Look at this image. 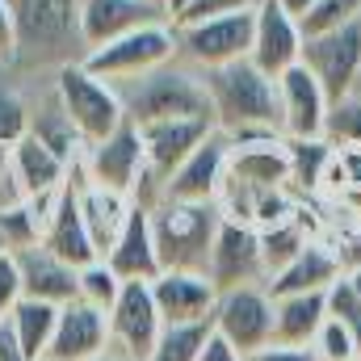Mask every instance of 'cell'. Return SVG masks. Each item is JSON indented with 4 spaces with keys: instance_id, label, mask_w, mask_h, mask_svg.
I'll return each instance as SVG.
<instances>
[{
    "instance_id": "obj_48",
    "label": "cell",
    "mask_w": 361,
    "mask_h": 361,
    "mask_svg": "<svg viewBox=\"0 0 361 361\" xmlns=\"http://www.w3.org/2000/svg\"><path fill=\"white\" fill-rule=\"evenodd\" d=\"M4 252H8V240H4V231H0V257H4Z\"/></svg>"
},
{
    "instance_id": "obj_41",
    "label": "cell",
    "mask_w": 361,
    "mask_h": 361,
    "mask_svg": "<svg viewBox=\"0 0 361 361\" xmlns=\"http://www.w3.org/2000/svg\"><path fill=\"white\" fill-rule=\"evenodd\" d=\"M244 361H319L311 349H290V345H265L257 353H248Z\"/></svg>"
},
{
    "instance_id": "obj_38",
    "label": "cell",
    "mask_w": 361,
    "mask_h": 361,
    "mask_svg": "<svg viewBox=\"0 0 361 361\" xmlns=\"http://www.w3.org/2000/svg\"><path fill=\"white\" fill-rule=\"evenodd\" d=\"M17 302H21V273H17L13 252H4L0 257V319H8Z\"/></svg>"
},
{
    "instance_id": "obj_1",
    "label": "cell",
    "mask_w": 361,
    "mask_h": 361,
    "mask_svg": "<svg viewBox=\"0 0 361 361\" xmlns=\"http://www.w3.org/2000/svg\"><path fill=\"white\" fill-rule=\"evenodd\" d=\"M17 25V72H59L85 63L89 42L80 30V0H8Z\"/></svg>"
},
{
    "instance_id": "obj_31",
    "label": "cell",
    "mask_w": 361,
    "mask_h": 361,
    "mask_svg": "<svg viewBox=\"0 0 361 361\" xmlns=\"http://www.w3.org/2000/svg\"><path fill=\"white\" fill-rule=\"evenodd\" d=\"M214 332V319L210 324H180V328H164L160 345L152 349L147 361H197L202 357V345L210 341Z\"/></svg>"
},
{
    "instance_id": "obj_18",
    "label": "cell",
    "mask_w": 361,
    "mask_h": 361,
    "mask_svg": "<svg viewBox=\"0 0 361 361\" xmlns=\"http://www.w3.org/2000/svg\"><path fill=\"white\" fill-rule=\"evenodd\" d=\"M156 21H173L164 0H80V30L89 51Z\"/></svg>"
},
{
    "instance_id": "obj_10",
    "label": "cell",
    "mask_w": 361,
    "mask_h": 361,
    "mask_svg": "<svg viewBox=\"0 0 361 361\" xmlns=\"http://www.w3.org/2000/svg\"><path fill=\"white\" fill-rule=\"evenodd\" d=\"M302 63L315 72V80L324 85L328 101H345L349 92L361 89V17L341 25V30H328V34H315L302 42Z\"/></svg>"
},
{
    "instance_id": "obj_25",
    "label": "cell",
    "mask_w": 361,
    "mask_h": 361,
    "mask_svg": "<svg viewBox=\"0 0 361 361\" xmlns=\"http://www.w3.org/2000/svg\"><path fill=\"white\" fill-rule=\"evenodd\" d=\"M277 302V319H273V345H290V349H311V341L319 336L324 319H328V294H281Z\"/></svg>"
},
{
    "instance_id": "obj_35",
    "label": "cell",
    "mask_w": 361,
    "mask_h": 361,
    "mask_svg": "<svg viewBox=\"0 0 361 361\" xmlns=\"http://www.w3.org/2000/svg\"><path fill=\"white\" fill-rule=\"evenodd\" d=\"M311 353L319 361H357L361 357V345H357V336L341 324V319H324V328H319V336L311 341Z\"/></svg>"
},
{
    "instance_id": "obj_33",
    "label": "cell",
    "mask_w": 361,
    "mask_h": 361,
    "mask_svg": "<svg viewBox=\"0 0 361 361\" xmlns=\"http://www.w3.org/2000/svg\"><path fill=\"white\" fill-rule=\"evenodd\" d=\"M357 17H361V0H315V8L298 25H302V38H315V34H328V30L349 25Z\"/></svg>"
},
{
    "instance_id": "obj_40",
    "label": "cell",
    "mask_w": 361,
    "mask_h": 361,
    "mask_svg": "<svg viewBox=\"0 0 361 361\" xmlns=\"http://www.w3.org/2000/svg\"><path fill=\"white\" fill-rule=\"evenodd\" d=\"M13 55H17V25H13L8 0H0V68H8Z\"/></svg>"
},
{
    "instance_id": "obj_45",
    "label": "cell",
    "mask_w": 361,
    "mask_h": 361,
    "mask_svg": "<svg viewBox=\"0 0 361 361\" xmlns=\"http://www.w3.org/2000/svg\"><path fill=\"white\" fill-rule=\"evenodd\" d=\"M189 4H193V0H164V8H169V17H173V21H177V17L185 13V8H189Z\"/></svg>"
},
{
    "instance_id": "obj_12",
    "label": "cell",
    "mask_w": 361,
    "mask_h": 361,
    "mask_svg": "<svg viewBox=\"0 0 361 361\" xmlns=\"http://www.w3.org/2000/svg\"><path fill=\"white\" fill-rule=\"evenodd\" d=\"M85 180L101 185V189H118V193H135V185L147 169V152H143V130L126 118L114 135H105L101 143L85 147Z\"/></svg>"
},
{
    "instance_id": "obj_47",
    "label": "cell",
    "mask_w": 361,
    "mask_h": 361,
    "mask_svg": "<svg viewBox=\"0 0 361 361\" xmlns=\"http://www.w3.org/2000/svg\"><path fill=\"white\" fill-rule=\"evenodd\" d=\"M92 361H126V357H118V353H114V349H105V353H101V357H92Z\"/></svg>"
},
{
    "instance_id": "obj_24",
    "label": "cell",
    "mask_w": 361,
    "mask_h": 361,
    "mask_svg": "<svg viewBox=\"0 0 361 361\" xmlns=\"http://www.w3.org/2000/svg\"><path fill=\"white\" fill-rule=\"evenodd\" d=\"M227 177L240 180V185H248V189H290V152H286V135L231 147V169H227Z\"/></svg>"
},
{
    "instance_id": "obj_17",
    "label": "cell",
    "mask_w": 361,
    "mask_h": 361,
    "mask_svg": "<svg viewBox=\"0 0 361 361\" xmlns=\"http://www.w3.org/2000/svg\"><path fill=\"white\" fill-rule=\"evenodd\" d=\"M105 349H109V311L92 307L85 298L59 307V324H55L47 361H92Z\"/></svg>"
},
{
    "instance_id": "obj_43",
    "label": "cell",
    "mask_w": 361,
    "mask_h": 361,
    "mask_svg": "<svg viewBox=\"0 0 361 361\" xmlns=\"http://www.w3.org/2000/svg\"><path fill=\"white\" fill-rule=\"evenodd\" d=\"M0 361H30V357H25V349L17 345V336H13V324H8V319H0Z\"/></svg>"
},
{
    "instance_id": "obj_39",
    "label": "cell",
    "mask_w": 361,
    "mask_h": 361,
    "mask_svg": "<svg viewBox=\"0 0 361 361\" xmlns=\"http://www.w3.org/2000/svg\"><path fill=\"white\" fill-rule=\"evenodd\" d=\"M21 202H25V189L17 180V169H13V152L0 147V214L13 210V206H21Z\"/></svg>"
},
{
    "instance_id": "obj_14",
    "label": "cell",
    "mask_w": 361,
    "mask_h": 361,
    "mask_svg": "<svg viewBox=\"0 0 361 361\" xmlns=\"http://www.w3.org/2000/svg\"><path fill=\"white\" fill-rule=\"evenodd\" d=\"M227 169H231V139H227V130L214 126L193 147V156L169 177L164 197H173V202H219Z\"/></svg>"
},
{
    "instance_id": "obj_37",
    "label": "cell",
    "mask_w": 361,
    "mask_h": 361,
    "mask_svg": "<svg viewBox=\"0 0 361 361\" xmlns=\"http://www.w3.org/2000/svg\"><path fill=\"white\" fill-rule=\"evenodd\" d=\"M244 8H257V0H193L185 13H180L173 25H193V21H210V17H223V13H244Z\"/></svg>"
},
{
    "instance_id": "obj_4",
    "label": "cell",
    "mask_w": 361,
    "mask_h": 361,
    "mask_svg": "<svg viewBox=\"0 0 361 361\" xmlns=\"http://www.w3.org/2000/svg\"><path fill=\"white\" fill-rule=\"evenodd\" d=\"M219 227H223V206L219 202H173V197H164L160 206H152L160 273L164 269L206 273Z\"/></svg>"
},
{
    "instance_id": "obj_30",
    "label": "cell",
    "mask_w": 361,
    "mask_h": 361,
    "mask_svg": "<svg viewBox=\"0 0 361 361\" xmlns=\"http://www.w3.org/2000/svg\"><path fill=\"white\" fill-rule=\"evenodd\" d=\"M307 244H311V235H307V227H302L298 214L286 219V223H277V227H265V231H261V252H265V269H269V277L286 269Z\"/></svg>"
},
{
    "instance_id": "obj_2",
    "label": "cell",
    "mask_w": 361,
    "mask_h": 361,
    "mask_svg": "<svg viewBox=\"0 0 361 361\" xmlns=\"http://www.w3.org/2000/svg\"><path fill=\"white\" fill-rule=\"evenodd\" d=\"M122 97V109L135 126L147 122H169V118H202L214 122V105H210V89L202 68L185 63V59H169L143 76L118 80L114 85Z\"/></svg>"
},
{
    "instance_id": "obj_26",
    "label": "cell",
    "mask_w": 361,
    "mask_h": 361,
    "mask_svg": "<svg viewBox=\"0 0 361 361\" xmlns=\"http://www.w3.org/2000/svg\"><path fill=\"white\" fill-rule=\"evenodd\" d=\"M8 152H13V169H17V180H21L25 197H34V193H55V189L68 185V173H72V169H68L47 143H38L34 135H25V139L13 143Z\"/></svg>"
},
{
    "instance_id": "obj_49",
    "label": "cell",
    "mask_w": 361,
    "mask_h": 361,
    "mask_svg": "<svg viewBox=\"0 0 361 361\" xmlns=\"http://www.w3.org/2000/svg\"><path fill=\"white\" fill-rule=\"evenodd\" d=\"M357 361H361V357H357Z\"/></svg>"
},
{
    "instance_id": "obj_19",
    "label": "cell",
    "mask_w": 361,
    "mask_h": 361,
    "mask_svg": "<svg viewBox=\"0 0 361 361\" xmlns=\"http://www.w3.org/2000/svg\"><path fill=\"white\" fill-rule=\"evenodd\" d=\"M13 261L21 273V298H38V302H55V307H68L80 298V269L59 261L51 248L30 244V248H17Z\"/></svg>"
},
{
    "instance_id": "obj_27",
    "label": "cell",
    "mask_w": 361,
    "mask_h": 361,
    "mask_svg": "<svg viewBox=\"0 0 361 361\" xmlns=\"http://www.w3.org/2000/svg\"><path fill=\"white\" fill-rule=\"evenodd\" d=\"M17 345L25 349L30 361H47V349L55 341V324H59V307L55 302H38V298H21L8 315Z\"/></svg>"
},
{
    "instance_id": "obj_32",
    "label": "cell",
    "mask_w": 361,
    "mask_h": 361,
    "mask_svg": "<svg viewBox=\"0 0 361 361\" xmlns=\"http://www.w3.org/2000/svg\"><path fill=\"white\" fill-rule=\"evenodd\" d=\"M324 139H328V143H336V147H361V89L349 92L345 101H336V105H332Z\"/></svg>"
},
{
    "instance_id": "obj_7",
    "label": "cell",
    "mask_w": 361,
    "mask_h": 361,
    "mask_svg": "<svg viewBox=\"0 0 361 361\" xmlns=\"http://www.w3.org/2000/svg\"><path fill=\"white\" fill-rule=\"evenodd\" d=\"M177 30V59L210 72L235 59L252 55V30H257V8L244 13H223L210 21H193V25H173Z\"/></svg>"
},
{
    "instance_id": "obj_46",
    "label": "cell",
    "mask_w": 361,
    "mask_h": 361,
    "mask_svg": "<svg viewBox=\"0 0 361 361\" xmlns=\"http://www.w3.org/2000/svg\"><path fill=\"white\" fill-rule=\"evenodd\" d=\"M345 281L353 286V294L361 298V265H357V269H349V273H345Z\"/></svg>"
},
{
    "instance_id": "obj_28",
    "label": "cell",
    "mask_w": 361,
    "mask_h": 361,
    "mask_svg": "<svg viewBox=\"0 0 361 361\" xmlns=\"http://www.w3.org/2000/svg\"><path fill=\"white\" fill-rule=\"evenodd\" d=\"M30 135V89L17 68H0V147Z\"/></svg>"
},
{
    "instance_id": "obj_22",
    "label": "cell",
    "mask_w": 361,
    "mask_h": 361,
    "mask_svg": "<svg viewBox=\"0 0 361 361\" xmlns=\"http://www.w3.org/2000/svg\"><path fill=\"white\" fill-rule=\"evenodd\" d=\"M341 277H345L341 252L324 240H311L286 269L273 273L265 286H269L273 298H281V294H328L332 281H341Z\"/></svg>"
},
{
    "instance_id": "obj_6",
    "label": "cell",
    "mask_w": 361,
    "mask_h": 361,
    "mask_svg": "<svg viewBox=\"0 0 361 361\" xmlns=\"http://www.w3.org/2000/svg\"><path fill=\"white\" fill-rule=\"evenodd\" d=\"M177 59V30L173 21H156V25H143V30H130L105 47H92L85 55V68L92 76L118 85V80H130V76H143L160 63Z\"/></svg>"
},
{
    "instance_id": "obj_20",
    "label": "cell",
    "mask_w": 361,
    "mask_h": 361,
    "mask_svg": "<svg viewBox=\"0 0 361 361\" xmlns=\"http://www.w3.org/2000/svg\"><path fill=\"white\" fill-rule=\"evenodd\" d=\"M122 281H156L160 277V252H156V231H152V210L130 206L126 227L118 231L114 248L101 257Z\"/></svg>"
},
{
    "instance_id": "obj_15",
    "label": "cell",
    "mask_w": 361,
    "mask_h": 361,
    "mask_svg": "<svg viewBox=\"0 0 361 361\" xmlns=\"http://www.w3.org/2000/svg\"><path fill=\"white\" fill-rule=\"evenodd\" d=\"M302 25L277 4V0H257V30H252V63L269 72L273 80L302 63Z\"/></svg>"
},
{
    "instance_id": "obj_11",
    "label": "cell",
    "mask_w": 361,
    "mask_h": 361,
    "mask_svg": "<svg viewBox=\"0 0 361 361\" xmlns=\"http://www.w3.org/2000/svg\"><path fill=\"white\" fill-rule=\"evenodd\" d=\"M206 277L214 281L219 294L235 290V286H265L269 269H265V252H261V231L252 223H240V219L223 214V227L214 235V252H210Z\"/></svg>"
},
{
    "instance_id": "obj_8",
    "label": "cell",
    "mask_w": 361,
    "mask_h": 361,
    "mask_svg": "<svg viewBox=\"0 0 361 361\" xmlns=\"http://www.w3.org/2000/svg\"><path fill=\"white\" fill-rule=\"evenodd\" d=\"M164 315L156 307L152 281H126L109 307V349L126 361H147L164 336Z\"/></svg>"
},
{
    "instance_id": "obj_29",
    "label": "cell",
    "mask_w": 361,
    "mask_h": 361,
    "mask_svg": "<svg viewBox=\"0 0 361 361\" xmlns=\"http://www.w3.org/2000/svg\"><path fill=\"white\" fill-rule=\"evenodd\" d=\"M290 152V180L298 189H315L319 180H328V169L336 160V143L328 139H286Z\"/></svg>"
},
{
    "instance_id": "obj_36",
    "label": "cell",
    "mask_w": 361,
    "mask_h": 361,
    "mask_svg": "<svg viewBox=\"0 0 361 361\" xmlns=\"http://www.w3.org/2000/svg\"><path fill=\"white\" fill-rule=\"evenodd\" d=\"M328 315L341 319V324L357 336V345H361V298L353 294V286H349L345 277L332 281V290H328Z\"/></svg>"
},
{
    "instance_id": "obj_16",
    "label": "cell",
    "mask_w": 361,
    "mask_h": 361,
    "mask_svg": "<svg viewBox=\"0 0 361 361\" xmlns=\"http://www.w3.org/2000/svg\"><path fill=\"white\" fill-rule=\"evenodd\" d=\"M156 307L164 315L169 328L180 324H210L214 307H219V290L206 273H180V269H164L152 281Z\"/></svg>"
},
{
    "instance_id": "obj_3",
    "label": "cell",
    "mask_w": 361,
    "mask_h": 361,
    "mask_svg": "<svg viewBox=\"0 0 361 361\" xmlns=\"http://www.w3.org/2000/svg\"><path fill=\"white\" fill-rule=\"evenodd\" d=\"M210 105H214V126L219 130H244V126H265L281 130V97L277 80L269 72H261L252 59H235L223 68L202 72Z\"/></svg>"
},
{
    "instance_id": "obj_34",
    "label": "cell",
    "mask_w": 361,
    "mask_h": 361,
    "mask_svg": "<svg viewBox=\"0 0 361 361\" xmlns=\"http://www.w3.org/2000/svg\"><path fill=\"white\" fill-rule=\"evenodd\" d=\"M122 286H126V281L109 269L105 261H92V265H85V269H80V298H85V302H92V307H101V311H109V307L118 302Z\"/></svg>"
},
{
    "instance_id": "obj_13",
    "label": "cell",
    "mask_w": 361,
    "mask_h": 361,
    "mask_svg": "<svg viewBox=\"0 0 361 361\" xmlns=\"http://www.w3.org/2000/svg\"><path fill=\"white\" fill-rule=\"evenodd\" d=\"M277 97H281V135L286 139H324L332 101L307 63H294L290 72L277 76Z\"/></svg>"
},
{
    "instance_id": "obj_5",
    "label": "cell",
    "mask_w": 361,
    "mask_h": 361,
    "mask_svg": "<svg viewBox=\"0 0 361 361\" xmlns=\"http://www.w3.org/2000/svg\"><path fill=\"white\" fill-rule=\"evenodd\" d=\"M55 89H59V101L72 118V126L80 130L85 143H101L105 135H114L122 122H126V109H122V97L109 80L92 76L85 63H68L55 72Z\"/></svg>"
},
{
    "instance_id": "obj_9",
    "label": "cell",
    "mask_w": 361,
    "mask_h": 361,
    "mask_svg": "<svg viewBox=\"0 0 361 361\" xmlns=\"http://www.w3.org/2000/svg\"><path fill=\"white\" fill-rule=\"evenodd\" d=\"M273 319H277V302H273L269 286H235L219 294L214 332L231 341L244 357L273 345Z\"/></svg>"
},
{
    "instance_id": "obj_42",
    "label": "cell",
    "mask_w": 361,
    "mask_h": 361,
    "mask_svg": "<svg viewBox=\"0 0 361 361\" xmlns=\"http://www.w3.org/2000/svg\"><path fill=\"white\" fill-rule=\"evenodd\" d=\"M197 361H244V353H240L231 341H223L219 332H210V341L202 345V357Z\"/></svg>"
},
{
    "instance_id": "obj_21",
    "label": "cell",
    "mask_w": 361,
    "mask_h": 361,
    "mask_svg": "<svg viewBox=\"0 0 361 361\" xmlns=\"http://www.w3.org/2000/svg\"><path fill=\"white\" fill-rule=\"evenodd\" d=\"M42 248H51L59 261H68L72 269H85L92 261H101L97 257V244H92L89 227H85V214H80V189H76V180L68 177V185L59 189V202H55V210H51V223H47V231H42Z\"/></svg>"
},
{
    "instance_id": "obj_44",
    "label": "cell",
    "mask_w": 361,
    "mask_h": 361,
    "mask_svg": "<svg viewBox=\"0 0 361 361\" xmlns=\"http://www.w3.org/2000/svg\"><path fill=\"white\" fill-rule=\"evenodd\" d=\"M277 4H281V8H286V13H290L294 21H302V17H307V13L315 8V0H277Z\"/></svg>"
},
{
    "instance_id": "obj_23",
    "label": "cell",
    "mask_w": 361,
    "mask_h": 361,
    "mask_svg": "<svg viewBox=\"0 0 361 361\" xmlns=\"http://www.w3.org/2000/svg\"><path fill=\"white\" fill-rule=\"evenodd\" d=\"M68 177L76 180V189H80V214H85V227H89L92 244H97V257H105L114 248L118 231L126 227V214H130L135 202L126 193H118V189H101V185L85 180V169L80 164H72Z\"/></svg>"
}]
</instances>
